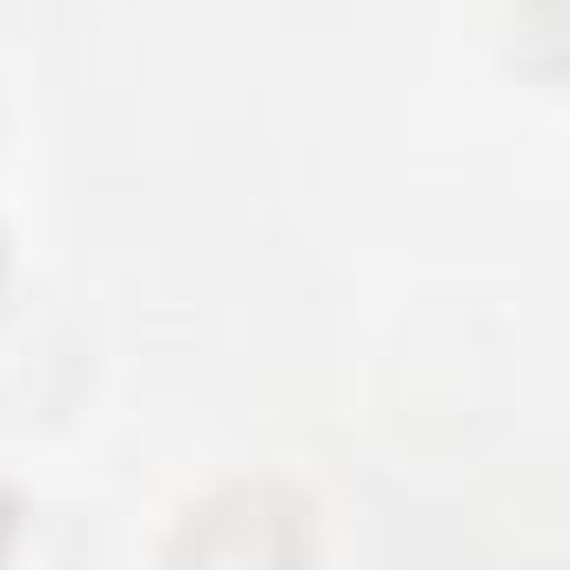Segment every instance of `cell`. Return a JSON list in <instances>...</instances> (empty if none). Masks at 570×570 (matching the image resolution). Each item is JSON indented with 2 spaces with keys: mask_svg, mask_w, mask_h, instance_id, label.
Instances as JSON below:
<instances>
[{
  "mask_svg": "<svg viewBox=\"0 0 570 570\" xmlns=\"http://www.w3.org/2000/svg\"><path fill=\"white\" fill-rule=\"evenodd\" d=\"M0 275H8V242H0Z\"/></svg>",
  "mask_w": 570,
  "mask_h": 570,
  "instance_id": "obj_1",
  "label": "cell"
}]
</instances>
